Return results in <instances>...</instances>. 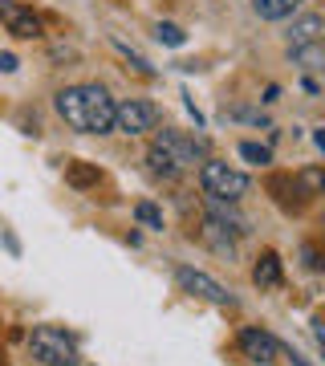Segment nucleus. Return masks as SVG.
<instances>
[{
    "label": "nucleus",
    "mask_w": 325,
    "mask_h": 366,
    "mask_svg": "<svg viewBox=\"0 0 325 366\" xmlns=\"http://www.w3.org/2000/svg\"><path fill=\"white\" fill-rule=\"evenodd\" d=\"M289 49H297V45H309V41H325V16L309 13V16H297L293 25H289Z\"/></svg>",
    "instance_id": "nucleus-9"
},
{
    "label": "nucleus",
    "mask_w": 325,
    "mask_h": 366,
    "mask_svg": "<svg viewBox=\"0 0 325 366\" xmlns=\"http://www.w3.org/2000/svg\"><path fill=\"white\" fill-rule=\"evenodd\" d=\"M146 163H151V171H155V175H163V179H179V167H175V163L159 151V147H151V151H146Z\"/></svg>",
    "instance_id": "nucleus-14"
},
{
    "label": "nucleus",
    "mask_w": 325,
    "mask_h": 366,
    "mask_svg": "<svg viewBox=\"0 0 325 366\" xmlns=\"http://www.w3.org/2000/svg\"><path fill=\"white\" fill-rule=\"evenodd\" d=\"M313 338H317V346H321V354H325V322H317V326H313Z\"/></svg>",
    "instance_id": "nucleus-23"
},
{
    "label": "nucleus",
    "mask_w": 325,
    "mask_h": 366,
    "mask_svg": "<svg viewBox=\"0 0 325 366\" xmlns=\"http://www.w3.org/2000/svg\"><path fill=\"white\" fill-rule=\"evenodd\" d=\"M65 179L74 183V187H90V183H98V171L81 167V163H69V167H65Z\"/></svg>",
    "instance_id": "nucleus-16"
},
{
    "label": "nucleus",
    "mask_w": 325,
    "mask_h": 366,
    "mask_svg": "<svg viewBox=\"0 0 325 366\" xmlns=\"http://www.w3.org/2000/svg\"><path fill=\"white\" fill-rule=\"evenodd\" d=\"M29 354H33L41 366H78L81 362L78 342L57 326H37L33 330V334H29Z\"/></svg>",
    "instance_id": "nucleus-2"
},
{
    "label": "nucleus",
    "mask_w": 325,
    "mask_h": 366,
    "mask_svg": "<svg viewBox=\"0 0 325 366\" xmlns=\"http://www.w3.org/2000/svg\"><path fill=\"white\" fill-rule=\"evenodd\" d=\"M0 69H4V74H13V69H16V57H13V53H0Z\"/></svg>",
    "instance_id": "nucleus-22"
},
{
    "label": "nucleus",
    "mask_w": 325,
    "mask_h": 366,
    "mask_svg": "<svg viewBox=\"0 0 325 366\" xmlns=\"http://www.w3.org/2000/svg\"><path fill=\"white\" fill-rule=\"evenodd\" d=\"M0 21H4V29H9L13 37H21V41L41 37V21L33 16V9L16 4V0H0Z\"/></svg>",
    "instance_id": "nucleus-7"
},
{
    "label": "nucleus",
    "mask_w": 325,
    "mask_h": 366,
    "mask_svg": "<svg viewBox=\"0 0 325 366\" xmlns=\"http://www.w3.org/2000/svg\"><path fill=\"white\" fill-rule=\"evenodd\" d=\"M289 53L305 69H325V41H309V45H297V49H289Z\"/></svg>",
    "instance_id": "nucleus-12"
},
{
    "label": "nucleus",
    "mask_w": 325,
    "mask_h": 366,
    "mask_svg": "<svg viewBox=\"0 0 325 366\" xmlns=\"http://www.w3.org/2000/svg\"><path fill=\"white\" fill-rule=\"evenodd\" d=\"M155 41H159V45H171V49H179L187 37H183V29H179V25H171V21H159V25H155Z\"/></svg>",
    "instance_id": "nucleus-15"
},
{
    "label": "nucleus",
    "mask_w": 325,
    "mask_h": 366,
    "mask_svg": "<svg viewBox=\"0 0 325 366\" xmlns=\"http://www.w3.org/2000/svg\"><path fill=\"white\" fill-rule=\"evenodd\" d=\"M305 4V0H252V13L260 16V21H285V16H293Z\"/></svg>",
    "instance_id": "nucleus-10"
},
{
    "label": "nucleus",
    "mask_w": 325,
    "mask_h": 366,
    "mask_svg": "<svg viewBox=\"0 0 325 366\" xmlns=\"http://www.w3.org/2000/svg\"><path fill=\"white\" fill-rule=\"evenodd\" d=\"M297 187L305 192V196H321V192H325V167H305V171H297Z\"/></svg>",
    "instance_id": "nucleus-13"
},
{
    "label": "nucleus",
    "mask_w": 325,
    "mask_h": 366,
    "mask_svg": "<svg viewBox=\"0 0 325 366\" xmlns=\"http://www.w3.org/2000/svg\"><path fill=\"white\" fill-rule=\"evenodd\" d=\"M305 264H309L313 273H321V269H325V257H321L317 249H305Z\"/></svg>",
    "instance_id": "nucleus-21"
},
{
    "label": "nucleus",
    "mask_w": 325,
    "mask_h": 366,
    "mask_svg": "<svg viewBox=\"0 0 325 366\" xmlns=\"http://www.w3.org/2000/svg\"><path fill=\"white\" fill-rule=\"evenodd\" d=\"M252 281H256L260 289L281 285V257H276V252H264V257L256 261V269H252Z\"/></svg>",
    "instance_id": "nucleus-11"
},
{
    "label": "nucleus",
    "mask_w": 325,
    "mask_h": 366,
    "mask_svg": "<svg viewBox=\"0 0 325 366\" xmlns=\"http://www.w3.org/2000/svg\"><path fill=\"white\" fill-rule=\"evenodd\" d=\"M53 106L65 118V127H74L78 134H110L114 131V98L98 81L65 86Z\"/></svg>",
    "instance_id": "nucleus-1"
},
{
    "label": "nucleus",
    "mask_w": 325,
    "mask_h": 366,
    "mask_svg": "<svg viewBox=\"0 0 325 366\" xmlns=\"http://www.w3.org/2000/svg\"><path fill=\"white\" fill-rule=\"evenodd\" d=\"M114 49H118V53H122V57H126V61H130V66H134V69H139V74H143V78H151V74H155V69H151V66H146V61H143V57H139V53H134V49H130V45H122V41H114Z\"/></svg>",
    "instance_id": "nucleus-19"
},
{
    "label": "nucleus",
    "mask_w": 325,
    "mask_h": 366,
    "mask_svg": "<svg viewBox=\"0 0 325 366\" xmlns=\"http://www.w3.org/2000/svg\"><path fill=\"white\" fill-rule=\"evenodd\" d=\"M240 350H244L256 366H269V362H276L281 346H276V338L264 334V330H244V334H240Z\"/></svg>",
    "instance_id": "nucleus-8"
},
{
    "label": "nucleus",
    "mask_w": 325,
    "mask_h": 366,
    "mask_svg": "<svg viewBox=\"0 0 325 366\" xmlns=\"http://www.w3.org/2000/svg\"><path fill=\"white\" fill-rule=\"evenodd\" d=\"M228 118H240V122H260V127H264V114H260V110H248V106H232V110H228Z\"/></svg>",
    "instance_id": "nucleus-20"
},
{
    "label": "nucleus",
    "mask_w": 325,
    "mask_h": 366,
    "mask_svg": "<svg viewBox=\"0 0 325 366\" xmlns=\"http://www.w3.org/2000/svg\"><path fill=\"white\" fill-rule=\"evenodd\" d=\"M159 127V106L143 102V98H126V102H114V131L139 139V134L155 131Z\"/></svg>",
    "instance_id": "nucleus-5"
},
{
    "label": "nucleus",
    "mask_w": 325,
    "mask_h": 366,
    "mask_svg": "<svg viewBox=\"0 0 325 366\" xmlns=\"http://www.w3.org/2000/svg\"><path fill=\"white\" fill-rule=\"evenodd\" d=\"M175 281H179L191 297H204V301H211V305H236V297L228 293V289L220 285V281H211L208 273H199V269H187V264H179L175 269Z\"/></svg>",
    "instance_id": "nucleus-6"
},
{
    "label": "nucleus",
    "mask_w": 325,
    "mask_h": 366,
    "mask_svg": "<svg viewBox=\"0 0 325 366\" xmlns=\"http://www.w3.org/2000/svg\"><path fill=\"white\" fill-rule=\"evenodd\" d=\"M313 139H317V147H321V151H325V127H321V131H317V134H313Z\"/></svg>",
    "instance_id": "nucleus-24"
},
{
    "label": "nucleus",
    "mask_w": 325,
    "mask_h": 366,
    "mask_svg": "<svg viewBox=\"0 0 325 366\" xmlns=\"http://www.w3.org/2000/svg\"><path fill=\"white\" fill-rule=\"evenodd\" d=\"M240 155H244L248 163H260V167H264V163H273V151H269V147H260V143H240Z\"/></svg>",
    "instance_id": "nucleus-18"
},
{
    "label": "nucleus",
    "mask_w": 325,
    "mask_h": 366,
    "mask_svg": "<svg viewBox=\"0 0 325 366\" xmlns=\"http://www.w3.org/2000/svg\"><path fill=\"white\" fill-rule=\"evenodd\" d=\"M134 220L139 224H146V228H163V212L155 208V204H134Z\"/></svg>",
    "instance_id": "nucleus-17"
},
{
    "label": "nucleus",
    "mask_w": 325,
    "mask_h": 366,
    "mask_svg": "<svg viewBox=\"0 0 325 366\" xmlns=\"http://www.w3.org/2000/svg\"><path fill=\"white\" fill-rule=\"evenodd\" d=\"M199 187L208 192V199H228V204H236V199L248 196L252 179H248L244 171L220 163V159H204L199 163Z\"/></svg>",
    "instance_id": "nucleus-3"
},
{
    "label": "nucleus",
    "mask_w": 325,
    "mask_h": 366,
    "mask_svg": "<svg viewBox=\"0 0 325 366\" xmlns=\"http://www.w3.org/2000/svg\"><path fill=\"white\" fill-rule=\"evenodd\" d=\"M151 147H159L179 171H187V167H195V163L208 159V143L195 139V134H187V131H159Z\"/></svg>",
    "instance_id": "nucleus-4"
}]
</instances>
